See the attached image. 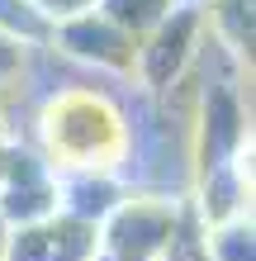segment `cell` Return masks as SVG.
Listing matches in <instances>:
<instances>
[{"mask_svg": "<svg viewBox=\"0 0 256 261\" xmlns=\"http://www.w3.org/2000/svg\"><path fill=\"white\" fill-rule=\"evenodd\" d=\"M95 256H100V228L67 219V214L10 228V252H5V261H95Z\"/></svg>", "mask_w": 256, "mask_h": 261, "instance_id": "6", "label": "cell"}, {"mask_svg": "<svg viewBox=\"0 0 256 261\" xmlns=\"http://www.w3.org/2000/svg\"><path fill=\"white\" fill-rule=\"evenodd\" d=\"M34 5L43 10V19H48V24H57V19H71V14L95 10V0H34Z\"/></svg>", "mask_w": 256, "mask_h": 261, "instance_id": "11", "label": "cell"}, {"mask_svg": "<svg viewBox=\"0 0 256 261\" xmlns=\"http://www.w3.org/2000/svg\"><path fill=\"white\" fill-rule=\"evenodd\" d=\"M180 199L185 195H152V190H128L100 223V256L109 261H157L166 247Z\"/></svg>", "mask_w": 256, "mask_h": 261, "instance_id": "2", "label": "cell"}, {"mask_svg": "<svg viewBox=\"0 0 256 261\" xmlns=\"http://www.w3.org/2000/svg\"><path fill=\"white\" fill-rule=\"evenodd\" d=\"M95 261H109V256H95Z\"/></svg>", "mask_w": 256, "mask_h": 261, "instance_id": "15", "label": "cell"}, {"mask_svg": "<svg viewBox=\"0 0 256 261\" xmlns=\"http://www.w3.org/2000/svg\"><path fill=\"white\" fill-rule=\"evenodd\" d=\"M24 138L52 171H119L128 152V105L109 86L67 81L38 100Z\"/></svg>", "mask_w": 256, "mask_h": 261, "instance_id": "1", "label": "cell"}, {"mask_svg": "<svg viewBox=\"0 0 256 261\" xmlns=\"http://www.w3.org/2000/svg\"><path fill=\"white\" fill-rule=\"evenodd\" d=\"M5 152H10V133H0V180H5Z\"/></svg>", "mask_w": 256, "mask_h": 261, "instance_id": "14", "label": "cell"}, {"mask_svg": "<svg viewBox=\"0 0 256 261\" xmlns=\"http://www.w3.org/2000/svg\"><path fill=\"white\" fill-rule=\"evenodd\" d=\"M5 252H10V223L0 219V261H5Z\"/></svg>", "mask_w": 256, "mask_h": 261, "instance_id": "13", "label": "cell"}, {"mask_svg": "<svg viewBox=\"0 0 256 261\" xmlns=\"http://www.w3.org/2000/svg\"><path fill=\"white\" fill-rule=\"evenodd\" d=\"M209 261H256V242H251V219H233L204 233Z\"/></svg>", "mask_w": 256, "mask_h": 261, "instance_id": "10", "label": "cell"}, {"mask_svg": "<svg viewBox=\"0 0 256 261\" xmlns=\"http://www.w3.org/2000/svg\"><path fill=\"white\" fill-rule=\"evenodd\" d=\"M124 195L128 180L119 171H57V214H67V219L100 228Z\"/></svg>", "mask_w": 256, "mask_h": 261, "instance_id": "7", "label": "cell"}, {"mask_svg": "<svg viewBox=\"0 0 256 261\" xmlns=\"http://www.w3.org/2000/svg\"><path fill=\"white\" fill-rule=\"evenodd\" d=\"M48 48L62 53L67 62L90 67L100 76H119V81H133V62H138V38L124 34L119 24H109L100 10L71 14V19H57L48 34Z\"/></svg>", "mask_w": 256, "mask_h": 261, "instance_id": "4", "label": "cell"}, {"mask_svg": "<svg viewBox=\"0 0 256 261\" xmlns=\"http://www.w3.org/2000/svg\"><path fill=\"white\" fill-rule=\"evenodd\" d=\"M95 10L109 24H119L124 34L143 38V34H152V29L176 10V0H95Z\"/></svg>", "mask_w": 256, "mask_h": 261, "instance_id": "8", "label": "cell"}, {"mask_svg": "<svg viewBox=\"0 0 256 261\" xmlns=\"http://www.w3.org/2000/svg\"><path fill=\"white\" fill-rule=\"evenodd\" d=\"M48 34L52 24L34 0H0V38H14L19 48H48Z\"/></svg>", "mask_w": 256, "mask_h": 261, "instance_id": "9", "label": "cell"}, {"mask_svg": "<svg viewBox=\"0 0 256 261\" xmlns=\"http://www.w3.org/2000/svg\"><path fill=\"white\" fill-rule=\"evenodd\" d=\"M204 43V10L200 5H176L152 34L138 38V62H133V86H143L147 95L171 90L180 76L194 67Z\"/></svg>", "mask_w": 256, "mask_h": 261, "instance_id": "3", "label": "cell"}, {"mask_svg": "<svg viewBox=\"0 0 256 261\" xmlns=\"http://www.w3.org/2000/svg\"><path fill=\"white\" fill-rule=\"evenodd\" d=\"M10 105H14V86H0V133H10Z\"/></svg>", "mask_w": 256, "mask_h": 261, "instance_id": "12", "label": "cell"}, {"mask_svg": "<svg viewBox=\"0 0 256 261\" xmlns=\"http://www.w3.org/2000/svg\"><path fill=\"white\" fill-rule=\"evenodd\" d=\"M57 214V171L43 162V152L29 138H10L5 180H0V219L10 228L43 223Z\"/></svg>", "mask_w": 256, "mask_h": 261, "instance_id": "5", "label": "cell"}]
</instances>
